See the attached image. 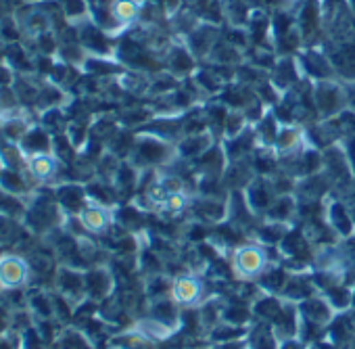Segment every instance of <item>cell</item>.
<instances>
[{"label":"cell","mask_w":355,"mask_h":349,"mask_svg":"<svg viewBox=\"0 0 355 349\" xmlns=\"http://www.w3.org/2000/svg\"><path fill=\"white\" fill-rule=\"evenodd\" d=\"M232 270L241 280H253L268 272V253L257 245H243L232 255Z\"/></svg>","instance_id":"obj_1"},{"label":"cell","mask_w":355,"mask_h":349,"mask_svg":"<svg viewBox=\"0 0 355 349\" xmlns=\"http://www.w3.org/2000/svg\"><path fill=\"white\" fill-rule=\"evenodd\" d=\"M29 261L19 255H0V287L3 289H23L29 282Z\"/></svg>","instance_id":"obj_2"},{"label":"cell","mask_w":355,"mask_h":349,"mask_svg":"<svg viewBox=\"0 0 355 349\" xmlns=\"http://www.w3.org/2000/svg\"><path fill=\"white\" fill-rule=\"evenodd\" d=\"M169 295L175 301V305H182V308H195V305L203 303V299H205V282L195 274L178 276L171 285Z\"/></svg>","instance_id":"obj_3"},{"label":"cell","mask_w":355,"mask_h":349,"mask_svg":"<svg viewBox=\"0 0 355 349\" xmlns=\"http://www.w3.org/2000/svg\"><path fill=\"white\" fill-rule=\"evenodd\" d=\"M63 163L53 153L27 155V173L38 186H53Z\"/></svg>","instance_id":"obj_4"},{"label":"cell","mask_w":355,"mask_h":349,"mask_svg":"<svg viewBox=\"0 0 355 349\" xmlns=\"http://www.w3.org/2000/svg\"><path fill=\"white\" fill-rule=\"evenodd\" d=\"M77 222L88 234H105L113 224V213L107 205L88 201L84 209L77 213Z\"/></svg>","instance_id":"obj_5"},{"label":"cell","mask_w":355,"mask_h":349,"mask_svg":"<svg viewBox=\"0 0 355 349\" xmlns=\"http://www.w3.org/2000/svg\"><path fill=\"white\" fill-rule=\"evenodd\" d=\"M53 191H55L57 203L63 207L65 213H75L77 215L84 209V205L88 203V193L77 182H63L59 186H53Z\"/></svg>","instance_id":"obj_6"},{"label":"cell","mask_w":355,"mask_h":349,"mask_svg":"<svg viewBox=\"0 0 355 349\" xmlns=\"http://www.w3.org/2000/svg\"><path fill=\"white\" fill-rule=\"evenodd\" d=\"M53 136L40 121L32 123L25 136L21 139L19 147L25 155H40V153H53Z\"/></svg>","instance_id":"obj_7"},{"label":"cell","mask_w":355,"mask_h":349,"mask_svg":"<svg viewBox=\"0 0 355 349\" xmlns=\"http://www.w3.org/2000/svg\"><path fill=\"white\" fill-rule=\"evenodd\" d=\"M0 186L23 199H29L40 189L27 171H17V169H3V173H0Z\"/></svg>","instance_id":"obj_8"},{"label":"cell","mask_w":355,"mask_h":349,"mask_svg":"<svg viewBox=\"0 0 355 349\" xmlns=\"http://www.w3.org/2000/svg\"><path fill=\"white\" fill-rule=\"evenodd\" d=\"M65 91L63 86L51 82L49 77H44L40 93H38V101H36V113H44L49 109H57V107H65Z\"/></svg>","instance_id":"obj_9"},{"label":"cell","mask_w":355,"mask_h":349,"mask_svg":"<svg viewBox=\"0 0 355 349\" xmlns=\"http://www.w3.org/2000/svg\"><path fill=\"white\" fill-rule=\"evenodd\" d=\"M86 280V295L93 297V299H103L111 293L113 289V278L107 270L103 268H95V270H88L84 274Z\"/></svg>","instance_id":"obj_10"},{"label":"cell","mask_w":355,"mask_h":349,"mask_svg":"<svg viewBox=\"0 0 355 349\" xmlns=\"http://www.w3.org/2000/svg\"><path fill=\"white\" fill-rule=\"evenodd\" d=\"M57 285H59V291L63 297H69V299H77L82 295H86V280H84V274L71 270V268H61L59 274H57Z\"/></svg>","instance_id":"obj_11"},{"label":"cell","mask_w":355,"mask_h":349,"mask_svg":"<svg viewBox=\"0 0 355 349\" xmlns=\"http://www.w3.org/2000/svg\"><path fill=\"white\" fill-rule=\"evenodd\" d=\"M0 161H3L5 169H17L27 171V155L23 149L15 143H7L0 139Z\"/></svg>","instance_id":"obj_12"},{"label":"cell","mask_w":355,"mask_h":349,"mask_svg":"<svg viewBox=\"0 0 355 349\" xmlns=\"http://www.w3.org/2000/svg\"><path fill=\"white\" fill-rule=\"evenodd\" d=\"M25 211H27V199L17 197V195H13V193H9L0 186V213L23 222Z\"/></svg>","instance_id":"obj_13"},{"label":"cell","mask_w":355,"mask_h":349,"mask_svg":"<svg viewBox=\"0 0 355 349\" xmlns=\"http://www.w3.org/2000/svg\"><path fill=\"white\" fill-rule=\"evenodd\" d=\"M330 303L322 299H309L301 305V314H305V320L314 322V324H326L330 320Z\"/></svg>","instance_id":"obj_14"},{"label":"cell","mask_w":355,"mask_h":349,"mask_svg":"<svg viewBox=\"0 0 355 349\" xmlns=\"http://www.w3.org/2000/svg\"><path fill=\"white\" fill-rule=\"evenodd\" d=\"M38 121L49 130L51 134H61L67 130L69 121H67V115H65V109L63 107H57V109H49L38 115Z\"/></svg>","instance_id":"obj_15"},{"label":"cell","mask_w":355,"mask_h":349,"mask_svg":"<svg viewBox=\"0 0 355 349\" xmlns=\"http://www.w3.org/2000/svg\"><path fill=\"white\" fill-rule=\"evenodd\" d=\"M21 38H23V29H21L15 13L0 19V45H5V47L15 45V42H21Z\"/></svg>","instance_id":"obj_16"},{"label":"cell","mask_w":355,"mask_h":349,"mask_svg":"<svg viewBox=\"0 0 355 349\" xmlns=\"http://www.w3.org/2000/svg\"><path fill=\"white\" fill-rule=\"evenodd\" d=\"M59 36L55 34V29H49L40 36H36V55H44V57H57L59 55Z\"/></svg>","instance_id":"obj_17"},{"label":"cell","mask_w":355,"mask_h":349,"mask_svg":"<svg viewBox=\"0 0 355 349\" xmlns=\"http://www.w3.org/2000/svg\"><path fill=\"white\" fill-rule=\"evenodd\" d=\"M23 222L21 220H15V217H9V215H3L0 213V245L3 243H11L13 239H17L19 234V226Z\"/></svg>","instance_id":"obj_18"},{"label":"cell","mask_w":355,"mask_h":349,"mask_svg":"<svg viewBox=\"0 0 355 349\" xmlns=\"http://www.w3.org/2000/svg\"><path fill=\"white\" fill-rule=\"evenodd\" d=\"M186 205H188V197H186L184 193H180V191H171V193H167L165 199H163V203H161V207H163L167 213H180V211L186 209Z\"/></svg>","instance_id":"obj_19"},{"label":"cell","mask_w":355,"mask_h":349,"mask_svg":"<svg viewBox=\"0 0 355 349\" xmlns=\"http://www.w3.org/2000/svg\"><path fill=\"white\" fill-rule=\"evenodd\" d=\"M61 3V9L65 13L67 19L75 21L77 17H84L88 13V5H86V0H59Z\"/></svg>","instance_id":"obj_20"},{"label":"cell","mask_w":355,"mask_h":349,"mask_svg":"<svg viewBox=\"0 0 355 349\" xmlns=\"http://www.w3.org/2000/svg\"><path fill=\"white\" fill-rule=\"evenodd\" d=\"M59 349H86V341L79 333H65L59 339Z\"/></svg>","instance_id":"obj_21"},{"label":"cell","mask_w":355,"mask_h":349,"mask_svg":"<svg viewBox=\"0 0 355 349\" xmlns=\"http://www.w3.org/2000/svg\"><path fill=\"white\" fill-rule=\"evenodd\" d=\"M5 59H7V55H5V45H0V65H5Z\"/></svg>","instance_id":"obj_22"},{"label":"cell","mask_w":355,"mask_h":349,"mask_svg":"<svg viewBox=\"0 0 355 349\" xmlns=\"http://www.w3.org/2000/svg\"><path fill=\"white\" fill-rule=\"evenodd\" d=\"M27 3H34V5H42V3H49V0H27Z\"/></svg>","instance_id":"obj_23"},{"label":"cell","mask_w":355,"mask_h":349,"mask_svg":"<svg viewBox=\"0 0 355 349\" xmlns=\"http://www.w3.org/2000/svg\"><path fill=\"white\" fill-rule=\"evenodd\" d=\"M11 3H15V5H21V3H25V0H11Z\"/></svg>","instance_id":"obj_24"},{"label":"cell","mask_w":355,"mask_h":349,"mask_svg":"<svg viewBox=\"0 0 355 349\" xmlns=\"http://www.w3.org/2000/svg\"><path fill=\"white\" fill-rule=\"evenodd\" d=\"M0 115H3V103H0Z\"/></svg>","instance_id":"obj_25"}]
</instances>
